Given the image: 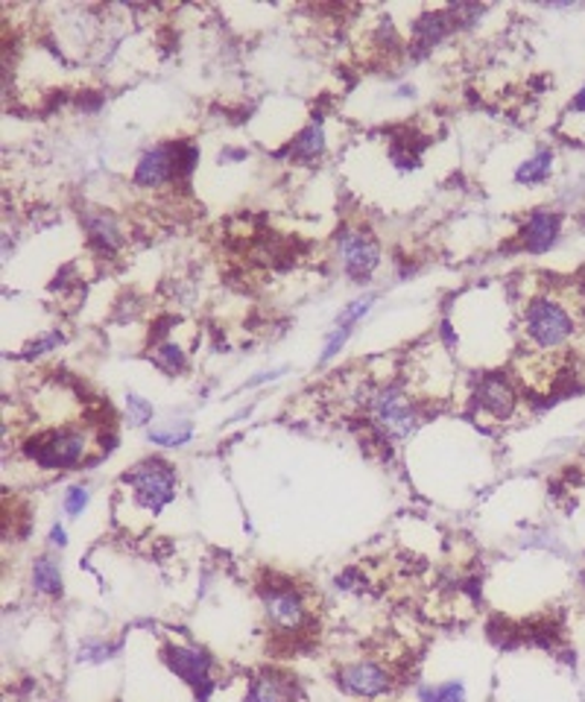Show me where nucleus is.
I'll return each mask as SVG.
<instances>
[{
    "mask_svg": "<svg viewBox=\"0 0 585 702\" xmlns=\"http://www.w3.org/2000/svg\"><path fill=\"white\" fill-rule=\"evenodd\" d=\"M521 334L526 349L556 358L585 334V301L574 287H547L533 292L521 308Z\"/></svg>",
    "mask_w": 585,
    "mask_h": 702,
    "instance_id": "1",
    "label": "nucleus"
},
{
    "mask_svg": "<svg viewBox=\"0 0 585 702\" xmlns=\"http://www.w3.org/2000/svg\"><path fill=\"white\" fill-rule=\"evenodd\" d=\"M115 448V430L106 427H74L62 425L42 430L26 439L24 454L42 471H71L92 462L97 454H109Z\"/></svg>",
    "mask_w": 585,
    "mask_h": 702,
    "instance_id": "2",
    "label": "nucleus"
},
{
    "mask_svg": "<svg viewBox=\"0 0 585 702\" xmlns=\"http://www.w3.org/2000/svg\"><path fill=\"white\" fill-rule=\"evenodd\" d=\"M124 489H129V498L141 510L159 515L176 498V468L159 457H150V460L138 462L132 471H126Z\"/></svg>",
    "mask_w": 585,
    "mask_h": 702,
    "instance_id": "3",
    "label": "nucleus"
},
{
    "mask_svg": "<svg viewBox=\"0 0 585 702\" xmlns=\"http://www.w3.org/2000/svg\"><path fill=\"white\" fill-rule=\"evenodd\" d=\"M260 603L267 611V620L281 636H299L310 624V609L305 594L290 579H269L258 585Z\"/></svg>",
    "mask_w": 585,
    "mask_h": 702,
    "instance_id": "4",
    "label": "nucleus"
},
{
    "mask_svg": "<svg viewBox=\"0 0 585 702\" xmlns=\"http://www.w3.org/2000/svg\"><path fill=\"white\" fill-rule=\"evenodd\" d=\"M369 418L381 430V436L404 439V436L416 430L422 413H418V404L404 393L402 386H381L369 398Z\"/></svg>",
    "mask_w": 585,
    "mask_h": 702,
    "instance_id": "5",
    "label": "nucleus"
},
{
    "mask_svg": "<svg viewBox=\"0 0 585 702\" xmlns=\"http://www.w3.org/2000/svg\"><path fill=\"white\" fill-rule=\"evenodd\" d=\"M519 386L507 372H486L477 377L471 407L483 422H510L519 413Z\"/></svg>",
    "mask_w": 585,
    "mask_h": 702,
    "instance_id": "6",
    "label": "nucleus"
},
{
    "mask_svg": "<svg viewBox=\"0 0 585 702\" xmlns=\"http://www.w3.org/2000/svg\"><path fill=\"white\" fill-rule=\"evenodd\" d=\"M161 659L168 664V670L176 679H182L184 685L196 691V700H205L214 688V659L209 652L200 650V647H191V644H164L161 650Z\"/></svg>",
    "mask_w": 585,
    "mask_h": 702,
    "instance_id": "7",
    "label": "nucleus"
},
{
    "mask_svg": "<svg viewBox=\"0 0 585 702\" xmlns=\"http://www.w3.org/2000/svg\"><path fill=\"white\" fill-rule=\"evenodd\" d=\"M337 685L343 688L345 694L360 696V700H377L393 691L395 679L393 670L384 668L381 661L360 659L349 661L343 668L337 670Z\"/></svg>",
    "mask_w": 585,
    "mask_h": 702,
    "instance_id": "8",
    "label": "nucleus"
},
{
    "mask_svg": "<svg viewBox=\"0 0 585 702\" xmlns=\"http://www.w3.org/2000/svg\"><path fill=\"white\" fill-rule=\"evenodd\" d=\"M337 255H340V264H343V273L351 276L354 281H366L372 273L381 264V249H377V241L369 232H360V228H343L337 234Z\"/></svg>",
    "mask_w": 585,
    "mask_h": 702,
    "instance_id": "9",
    "label": "nucleus"
},
{
    "mask_svg": "<svg viewBox=\"0 0 585 702\" xmlns=\"http://www.w3.org/2000/svg\"><path fill=\"white\" fill-rule=\"evenodd\" d=\"M135 184L147 191H159L168 184H179V147L176 143H159L141 156L135 168Z\"/></svg>",
    "mask_w": 585,
    "mask_h": 702,
    "instance_id": "10",
    "label": "nucleus"
},
{
    "mask_svg": "<svg viewBox=\"0 0 585 702\" xmlns=\"http://www.w3.org/2000/svg\"><path fill=\"white\" fill-rule=\"evenodd\" d=\"M562 234V214L551 209H539L533 211L530 217L524 220L521 226V246H524L530 255H542L551 246H556Z\"/></svg>",
    "mask_w": 585,
    "mask_h": 702,
    "instance_id": "11",
    "label": "nucleus"
},
{
    "mask_svg": "<svg viewBox=\"0 0 585 702\" xmlns=\"http://www.w3.org/2000/svg\"><path fill=\"white\" fill-rule=\"evenodd\" d=\"M83 228L88 234V246H92L97 255H115L120 246H124V232H120V223H117L115 214L103 209H88L83 211Z\"/></svg>",
    "mask_w": 585,
    "mask_h": 702,
    "instance_id": "12",
    "label": "nucleus"
},
{
    "mask_svg": "<svg viewBox=\"0 0 585 702\" xmlns=\"http://www.w3.org/2000/svg\"><path fill=\"white\" fill-rule=\"evenodd\" d=\"M296 696H299V688H296V679L290 673L264 670V673L249 679L243 702H296Z\"/></svg>",
    "mask_w": 585,
    "mask_h": 702,
    "instance_id": "13",
    "label": "nucleus"
},
{
    "mask_svg": "<svg viewBox=\"0 0 585 702\" xmlns=\"http://www.w3.org/2000/svg\"><path fill=\"white\" fill-rule=\"evenodd\" d=\"M457 26L460 24H457L451 9L425 12V15L416 18V24H413V47H418V51H434L436 44L445 42Z\"/></svg>",
    "mask_w": 585,
    "mask_h": 702,
    "instance_id": "14",
    "label": "nucleus"
},
{
    "mask_svg": "<svg viewBox=\"0 0 585 702\" xmlns=\"http://www.w3.org/2000/svg\"><path fill=\"white\" fill-rule=\"evenodd\" d=\"M322 152H326V129H322V120H313L292 138L287 156L290 161H317Z\"/></svg>",
    "mask_w": 585,
    "mask_h": 702,
    "instance_id": "15",
    "label": "nucleus"
},
{
    "mask_svg": "<svg viewBox=\"0 0 585 702\" xmlns=\"http://www.w3.org/2000/svg\"><path fill=\"white\" fill-rule=\"evenodd\" d=\"M33 588L44 597H59L62 594V568L53 556H39L33 562Z\"/></svg>",
    "mask_w": 585,
    "mask_h": 702,
    "instance_id": "16",
    "label": "nucleus"
},
{
    "mask_svg": "<svg viewBox=\"0 0 585 702\" xmlns=\"http://www.w3.org/2000/svg\"><path fill=\"white\" fill-rule=\"evenodd\" d=\"M553 173V150H535L530 159L515 170L519 184H544Z\"/></svg>",
    "mask_w": 585,
    "mask_h": 702,
    "instance_id": "17",
    "label": "nucleus"
},
{
    "mask_svg": "<svg viewBox=\"0 0 585 702\" xmlns=\"http://www.w3.org/2000/svg\"><path fill=\"white\" fill-rule=\"evenodd\" d=\"M150 358L156 360V366L168 375H179L184 366H188V358H184L182 345L173 343V340H159V343L150 349Z\"/></svg>",
    "mask_w": 585,
    "mask_h": 702,
    "instance_id": "18",
    "label": "nucleus"
},
{
    "mask_svg": "<svg viewBox=\"0 0 585 702\" xmlns=\"http://www.w3.org/2000/svg\"><path fill=\"white\" fill-rule=\"evenodd\" d=\"M193 425L191 422H168V425L150 427V443L164 445V448H179V445L191 443Z\"/></svg>",
    "mask_w": 585,
    "mask_h": 702,
    "instance_id": "19",
    "label": "nucleus"
},
{
    "mask_svg": "<svg viewBox=\"0 0 585 702\" xmlns=\"http://www.w3.org/2000/svg\"><path fill=\"white\" fill-rule=\"evenodd\" d=\"M418 702H466V685L462 682H427L418 685Z\"/></svg>",
    "mask_w": 585,
    "mask_h": 702,
    "instance_id": "20",
    "label": "nucleus"
},
{
    "mask_svg": "<svg viewBox=\"0 0 585 702\" xmlns=\"http://www.w3.org/2000/svg\"><path fill=\"white\" fill-rule=\"evenodd\" d=\"M372 301H375V292H366V296H360V299L349 301V305L340 310V317H337L334 328H351V331H354V326H358L360 319L369 313V308H372Z\"/></svg>",
    "mask_w": 585,
    "mask_h": 702,
    "instance_id": "21",
    "label": "nucleus"
},
{
    "mask_svg": "<svg viewBox=\"0 0 585 702\" xmlns=\"http://www.w3.org/2000/svg\"><path fill=\"white\" fill-rule=\"evenodd\" d=\"M111 652H115V647L109 641H103V638H88V641L79 644V661L97 664V661L111 659Z\"/></svg>",
    "mask_w": 585,
    "mask_h": 702,
    "instance_id": "22",
    "label": "nucleus"
},
{
    "mask_svg": "<svg viewBox=\"0 0 585 702\" xmlns=\"http://www.w3.org/2000/svg\"><path fill=\"white\" fill-rule=\"evenodd\" d=\"M126 413H129V422H132L135 427H141L152 418V404L147 402V398H141V395L129 393L126 395Z\"/></svg>",
    "mask_w": 585,
    "mask_h": 702,
    "instance_id": "23",
    "label": "nucleus"
},
{
    "mask_svg": "<svg viewBox=\"0 0 585 702\" xmlns=\"http://www.w3.org/2000/svg\"><path fill=\"white\" fill-rule=\"evenodd\" d=\"M88 501H92V492L85 489V486H71L65 492V501H62V507H65L67 515H83L85 507H88Z\"/></svg>",
    "mask_w": 585,
    "mask_h": 702,
    "instance_id": "24",
    "label": "nucleus"
},
{
    "mask_svg": "<svg viewBox=\"0 0 585 702\" xmlns=\"http://www.w3.org/2000/svg\"><path fill=\"white\" fill-rule=\"evenodd\" d=\"M59 343H62V334H56V331H53V334L42 337V340H35V343L30 345V349H26V358H35V354H44V351L56 349Z\"/></svg>",
    "mask_w": 585,
    "mask_h": 702,
    "instance_id": "25",
    "label": "nucleus"
},
{
    "mask_svg": "<svg viewBox=\"0 0 585 702\" xmlns=\"http://www.w3.org/2000/svg\"><path fill=\"white\" fill-rule=\"evenodd\" d=\"M51 544H53V547H65V544H67L65 526H62V524L53 526V530H51Z\"/></svg>",
    "mask_w": 585,
    "mask_h": 702,
    "instance_id": "26",
    "label": "nucleus"
},
{
    "mask_svg": "<svg viewBox=\"0 0 585 702\" xmlns=\"http://www.w3.org/2000/svg\"><path fill=\"white\" fill-rule=\"evenodd\" d=\"M281 375V369H276V372H260L258 377H252V381H246V386H258V384H267V381H276V377Z\"/></svg>",
    "mask_w": 585,
    "mask_h": 702,
    "instance_id": "27",
    "label": "nucleus"
},
{
    "mask_svg": "<svg viewBox=\"0 0 585 702\" xmlns=\"http://www.w3.org/2000/svg\"><path fill=\"white\" fill-rule=\"evenodd\" d=\"M571 111H577V115H585V85L574 94V100H571Z\"/></svg>",
    "mask_w": 585,
    "mask_h": 702,
    "instance_id": "28",
    "label": "nucleus"
},
{
    "mask_svg": "<svg viewBox=\"0 0 585 702\" xmlns=\"http://www.w3.org/2000/svg\"><path fill=\"white\" fill-rule=\"evenodd\" d=\"M583 226H585V211H583Z\"/></svg>",
    "mask_w": 585,
    "mask_h": 702,
    "instance_id": "29",
    "label": "nucleus"
}]
</instances>
